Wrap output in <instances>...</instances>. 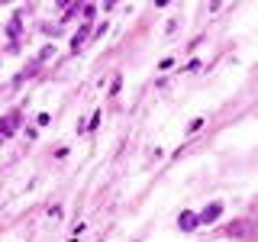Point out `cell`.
<instances>
[{
  "label": "cell",
  "instance_id": "cell-2",
  "mask_svg": "<svg viewBox=\"0 0 258 242\" xmlns=\"http://www.w3.org/2000/svg\"><path fill=\"white\" fill-rule=\"evenodd\" d=\"M220 210H223L220 204H213V207H207V210H204V213H200V220H204V223H213V220H216V216H220Z\"/></svg>",
  "mask_w": 258,
  "mask_h": 242
},
{
  "label": "cell",
  "instance_id": "cell-1",
  "mask_svg": "<svg viewBox=\"0 0 258 242\" xmlns=\"http://www.w3.org/2000/svg\"><path fill=\"white\" fill-rule=\"evenodd\" d=\"M226 236H232V239L248 236V220H232L229 226H226Z\"/></svg>",
  "mask_w": 258,
  "mask_h": 242
},
{
  "label": "cell",
  "instance_id": "cell-3",
  "mask_svg": "<svg viewBox=\"0 0 258 242\" xmlns=\"http://www.w3.org/2000/svg\"><path fill=\"white\" fill-rule=\"evenodd\" d=\"M177 223H181L184 229H194V226H197V216H194V213H181V220H177Z\"/></svg>",
  "mask_w": 258,
  "mask_h": 242
}]
</instances>
